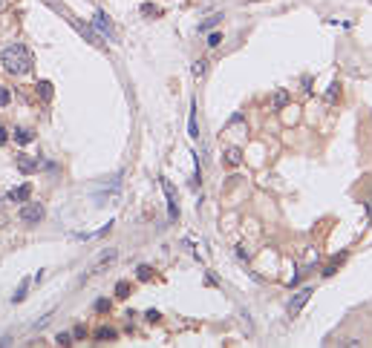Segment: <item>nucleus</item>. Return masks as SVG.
Segmentation results:
<instances>
[{"instance_id":"nucleus-1","label":"nucleus","mask_w":372,"mask_h":348,"mask_svg":"<svg viewBox=\"0 0 372 348\" xmlns=\"http://www.w3.org/2000/svg\"><path fill=\"white\" fill-rule=\"evenodd\" d=\"M0 64H3V69H6L9 75H26V72L32 69V52L26 49L23 43H12V46L3 49Z\"/></svg>"},{"instance_id":"nucleus-2","label":"nucleus","mask_w":372,"mask_h":348,"mask_svg":"<svg viewBox=\"0 0 372 348\" xmlns=\"http://www.w3.org/2000/svg\"><path fill=\"white\" fill-rule=\"evenodd\" d=\"M20 222L23 225H38L44 216H46V210H44V204H32V201H23V207H20Z\"/></svg>"},{"instance_id":"nucleus-3","label":"nucleus","mask_w":372,"mask_h":348,"mask_svg":"<svg viewBox=\"0 0 372 348\" xmlns=\"http://www.w3.org/2000/svg\"><path fill=\"white\" fill-rule=\"evenodd\" d=\"M116 259H119V250H116V248L104 250L101 256H98V259H95V262L90 265V273H104L107 268H113V265H116Z\"/></svg>"},{"instance_id":"nucleus-4","label":"nucleus","mask_w":372,"mask_h":348,"mask_svg":"<svg viewBox=\"0 0 372 348\" xmlns=\"http://www.w3.org/2000/svg\"><path fill=\"white\" fill-rule=\"evenodd\" d=\"M162 190H165V196H168L170 219H176V216H179V199H176V190H173V184H170L168 179H162Z\"/></svg>"},{"instance_id":"nucleus-5","label":"nucleus","mask_w":372,"mask_h":348,"mask_svg":"<svg viewBox=\"0 0 372 348\" xmlns=\"http://www.w3.org/2000/svg\"><path fill=\"white\" fill-rule=\"evenodd\" d=\"M309 297H312V288H303L300 294H294V299L288 302V316H297V314H300V308L309 302Z\"/></svg>"},{"instance_id":"nucleus-6","label":"nucleus","mask_w":372,"mask_h":348,"mask_svg":"<svg viewBox=\"0 0 372 348\" xmlns=\"http://www.w3.org/2000/svg\"><path fill=\"white\" fill-rule=\"evenodd\" d=\"M95 26H98L110 40H116V32H113V26H110V17L104 15V12H95Z\"/></svg>"},{"instance_id":"nucleus-7","label":"nucleus","mask_w":372,"mask_h":348,"mask_svg":"<svg viewBox=\"0 0 372 348\" xmlns=\"http://www.w3.org/2000/svg\"><path fill=\"white\" fill-rule=\"evenodd\" d=\"M41 167V161L38 158H29V155H17V170L20 173H35Z\"/></svg>"},{"instance_id":"nucleus-8","label":"nucleus","mask_w":372,"mask_h":348,"mask_svg":"<svg viewBox=\"0 0 372 348\" xmlns=\"http://www.w3.org/2000/svg\"><path fill=\"white\" fill-rule=\"evenodd\" d=\"M29 196H32V187H29V184H23V187H17V190H12V193H9V199L15 201V204L29 201Z\"/></svg>"},{"instance_id":"nucleus-9","label":"nucleus","mask_w":372,"mask_h":348,"mask_svg":"<svg viewBox=\"0 0 372 348\" xmlns=\"http://www.w3.org/2000/svg\"><path fill=\"white\" fill-rule=\"evenodd\" d=\"M72 23L78 26V32L84 35V38L90 40V43H95V46H104V43H101V35H95L93 29H90V26H84V23H78V20H72Z\"/></svg>"},{"instance_id":"nucleus-10","label":"nucleus","mask_w":372,"mask_h":348,"mask_svg":"<svg viewBox=\"0 0 372 348\" xmlns=\"http://www.w3.org/2000/svg\"><path fill=\"white\" fill-rule=\"evenodd\" d=\"M239 161H242V150H239V147H228V150H225V164L237 167Z\"/></svg>"},{"instance_id":"nucleus-11","label":"nucleus","mask_w":372,"mask_h":348,"mask_svg":"<svg viewBox=\"0 0 372 348\" xmlns=\"http://www.w3.org/2000/svg\"><path fill=\"white\" fill-rule=\"evenodd\" d=\"M15 141H17V144H32L35 133H32V130H26V127H17V130H15Z\"/></svg>"},{"instance_id":"nucleus-12","label":"nucleus","mask_w":372,"mask_h":348,"mask_svg":"<svg viewBox=\"0 0 372 348\" xmlns=\"http://www.w3.org/2000/svg\"><path fill=\"white\" fill-rule=\"evenodd\" d=\"M26 291H29V279H23L20 282V285H17V291H15V302H23V299H26Z\"/></svg>"},{"instance_id":"nucleus-13","label":"nucleus","mask_w":372,"mask_h":348,"mask_svg":"<svg viewBox=\"0 0 372 348\" xmlns=\"http://www.w3.org/2000/svg\"><path fill=\"white\" fill-rule=\"evenodd\" d=\"M187 130H190V138H199V130H196V110L190 107V118H187Z\"/></svg>"},{"instance_id":"nucleus-14","label":"nucleus","mask_w":372,"mask_h":348,"mask_svg":"<svg viewBox=\"0 0 372 348\" xmlns=\"http://www.w3.org/2000/svg\"><path fill=\"white\" fill-rule=\"evenodd\" d=\"M286 104H288V92H286V89H280V92L274 95V110H283Z\"/></svg>"},{"instance_id":"nucleus-15","label":"nucleus","mask_w":372,"mask_h":348,"mask_svg":"<svg viewBox=\"0 0 372 348\" xmlns=\"http://www.w3.org/2000/svg\"><path fill=\"white\" fill-rule=\"evenodd\" d=\"M338 98H340V83H332V86H329V92H326V101H329V104H335Z\"/></svg>"},{"instance_id":"nucleus-16","label":"nucleus","mask_w":372,"mask_h":348,"mask_svg":"<svg viewBox=\"0 0 372 348\" xmlns=\"http://www.w3.org/2000/svg\"><path fill=\"white\" fill-rule=\"evenodd\" d=\"M38 89H41V98H44V101L52 98V83L49 81H41V83H38Z\"/></svg>"},{"instance_id":"nucleus-17","label":"nucleus","mask_w":372,"mask_h":348,"mask_svg":"<svg viewBox=\"0 0 372 348\" xmlns=\"http://www.w3.org/2000/svg\"><path fill=\"white\" fill-rule=\"evenodd\" d=\"M205 72H208V61H196V64H193V75H196V78H202Z\"/></svg>"},{"instance_id":"nucleus-18","label":"nucleus","mask_w":372,"mask_h":348,"mask_svg":"<svg viewBox=\"0 0 372 348\" xmlns=\"http://www.w3.org/2000/svg\"><path fill=\"white\" fill-rule=\"evenodd\" d=\"M136 273H139V279H141V282H147V279H150V276H153V271H150V268H147V265H141V268H139V271H136Z\"/></svg>"},{"instance_id":"nucleus-19","label":"nucleus","mask_w":372,"mask_h":348,"mask_svg":"<svg viewBox=\"0 0 372 348\" xmlns=\"http://www.w3.org/2000/svg\"><path fill=\"white\" fill-rule=\"evenodd\" d=\"M220 20H222V15H214V17H211V20H205V23H202V26H199V29H202V32H205V29H211V26H217Z\"/></svg>"},{"instance_id":"nucleus-20","label":"nucleus","mask_w":372,"mask_h":348,"mask_svg":"<svg viewBox=\"0 0 372 348\" xmlns=\"http://www.w3.org/2000/svg\"><path fill=\"white\" fill-rule=\"evenodd\" d=\"M9 101H12V95H9V89H6V86H0V107H6Z\"/></svg>"},{"instance_id":"nucleus-21","label":"nucleus","mask_w":372,"mask_h":348,"mask_svg":"<svg viewBox=\"0 0 372 348\" xmlns=\"http://www.w3.org/2000/svg\"><path fill=\"white\" fill-rule=\"evenodd\" d=\"M116 294H119V297H127V294H130V285H127V282H119V285H116Z\"/></svg>"},{"instance_id":"nucleus-22","label":"nucleus","mask_w":372,"mask_h":348,"mask_svg":"<svg viewBox=\"0 0 372 348\" xmlns=\"http://www.w3.org/2000/svg\"><path fill=\"white\" fill-rule=\"evenodd\" d=\"M220 43H222V35L220 32H214L211 38H208V46H220Z\"/></svg>"},{"instance_id":"nucleus-23","label":"nucleus","mask_w":372,"mask_h":348,"mask_svg":"<svg viewBox=\"0 0 372 348\" xmlns=\"http://www.w3.org/2000/svg\"><path fill=\"white\" fill-rule=\"evenodd\" d=\"M113 337H116V331H110V328H101V331H98V340H113Z\"/></svg>"},{"instance_id":"nucleus-24","label":"nucleus","mask_w":372,"mask_h":348,"mask_svg":"<svg viewBox=\"0 0 372 348\" xmlns=\"http://www.w3.org/2000/svg\"><path fill=\"white\" fill-rule=\"evenodd\" d=\"M58 346H72V337L69 334H58Z\"/></svg>"},{"instance_id":"nucleus-25","label":"nucleus","mask_w":372,"mask_h":348,"mask_svg":"<svg viewBox=\"0 0 372 348\" xmlns=\"http://www.w3.org/2000/svg\"><path fill=\"white\" fill-rule=\"evenodd\" d=\"M6 141H9V130H6V127H3V124H0V147H3V144H6Z\"/></svg>"},{"instance_id":"nucleus-26","label":"nucleus","mask_w":372,"mask_h":348,"mask_svg":"<svg viewBox=\"0 0 372 348\" xmlns=\"http://www.w3.org/2000/svg\"><path fill=\"white\" fill-rule=\"evenodd\" d=\"M107 308H110V302H107V299H101V302L95 305V311H107Z\"/></svg>"}]
</instances>
